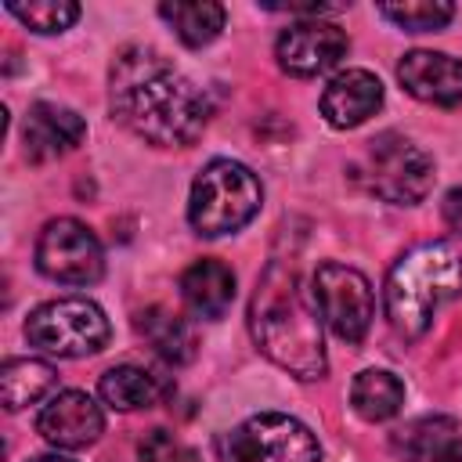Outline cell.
<instances>
[{
    "mask_svg": "<svg viewBox=\"0 0 462 462\" xmlns=\"http://www.w3.org/2000/svg\"><path fill=\"white\" fill-rule=\"evenodd\" d=\"M108 97L116 119L159 148L191 144L206 119V94L152 47H123L112 61Z\"/></svg>",
    "mask_w": 462,
    "mask_h": 462,
    "instance_id": "cell-1",
    "label": "cell"
},
{
    "mask_svg": "<svg viewBox=\"0 0 462 462\" xmlns=\"http://www.w3.org/2000/svg\"><path fill=\"white\" fill-rule=\"evenodd\" d=\"M249 332L256 346L296 379L325 375L321 318L307 303L300 271L289 260H271L249 300Z\"/></svg>",
    "mask_w": 462,
    "mask_h": 462,
    "instance_id": "cell-2",
    "label": "cell"
},
{
    "mask_svg": "<svg viewBox=\"0 0 462 462\" xmlns=\"http://www.w3.org/2000/svg\"><path fill=\"white\" fill-rule=\"evenodd\" d=\"M462 296V253L448 242H426L408 249L386 278V318L390 325L415 339L430 328L433 314Z\"/></svg>",
    "mask_w": 462,
    "mask_h": 462,
    "instance_id": "cell-3",
    "label": "cell"
},
{
    "mask_svg": "<svg viewBox=\"0 0 462 462\" xmlns=\"http://www.w3.org/2000/svg\"><path fill=\"white\" fill-rule=\"evenodd\" d=\"M263 202V188L256 173L235 159H213L191 184L188 220L199 235L220 238L245 227Z\"/></svg>",
    "mask_w": 462,
    "mask_h": 462,
    "instance_id": "cell-4",
    "label": "cell"
},
{
    "mask_svg": "<svg viewBox=\"0 0 462 462\" xmlns=\"http://www.w3.org/2000/svg\"><path fill=\"white\" fill-rule=\"evenodd\" d=\"M108 318L94 300L65 296L36 307L25 321V336L36 350L58 357H90L108 343Z\"/></svg>",
    "mask_w": 462,
    "mask_h": 462,
    "instance_id": "cell-5",
    "label": "cell"
},
{
    "mask_svg": "<svg viewBox=\"0 0 462 462\" xmlns=\"http://www.w3.org/2000/svg\"><path fill=\"white\" fill-rule=\"evenodd\" d=\"M224 462H321V448L300 419L260 411L224 437Z\"/></svg>",
    "mask_w": 462,
    "mask_h": 462,
    "instance_id": "cell-6",
    "label": "cell"
},
{
    "mask_svg": "<svg viewBox=\"0 0 462 462\" xmlns=\"http://www.w3.org/2000/svg\"><path fill=\"white\" fill-rule=\"evenodd\" d=\"M365 173L368 188L393 206H415L433 188V159L401 134H383L368 141Z\"/></svg>",
    "mask_w": 462,
    "mask_h": 462,
    "instance_id": "cell-7",
    "label": "cell"
},
{
    "mask_svg": "<svg viewBox=\"0 0 462 462\" xmlns=\"http://www.w3.org/2000/svg\"><path fill=\"white\" fill-rule=\"evenodd\" d=\"M310 296H314L318 318L339 339H346V343L365 339L372 314H375V296H372V285L361 271H354L346 263H321L314 271Z\"/></svg>",
    "mask_w": 462,
    "mask_h": 462,
    "instance_id": "cell-8",
    "label": "cell"
},
{
    "mask_svg": "<svg viewBox=\"0 0 462 462\" xmlns=\"http://www.w3.org/2000/svg\"><path fill=\"white\" fill-rule=\"evenodd\" d=\"M36 267L65 285H90L105 274V253L94 231L72 217H58L40 231Z\"/></svg>",
    "mask_w": 462,
    "mask_h": 462,
    "instance_id": "cell-9",
    "label": "cell"
},
{
    "mask_svg": "<svg viewBox=\"0 0 462 462\" xmlns=\"http://www.w3.org/2000/svg\"><path fill=\"white\" fill-rule=\"evenodd\" d=\"M346 51H350V40L339 25L307 18V22L289 25L278 36L274 58L289 76L307 79V76H321L332 65H339V58H346Z\"/></svg>",
    "mask_w": 462,
    "mask_h": 462,
    "instance_id": "cell-10",
    "label": "cell"
},
{
    "mask_svg": "<svg viewBox=\"0 0 462 462\" xmlns=\"http://www.w3.org/2000/svg\"><path fill=\"white\" fill-rule=\"evenodd\" d=\"M36 430H40V437L47 444L76 451V448L94 444L105 433V411L94 404L90 393H83V390H61L36 415Z\"/></svg>",
    "mask_w": 462,
    "mask_h": 462,
    "instance_id": "cell-11",
    "label": "cell"
},
{
    "mask_svg": "<svg viewBox=\"0 0 462 462\" xmlns=\"http://www.w3.org/2000/svg\"><path fill=\"white\" fill-rule=\"evenodd\" d=\"M401 87L430 105H458L462 101V61L437 51H408L397 65Z\"/></svg>",
    "mask_w": 462,
    "mask_h": 462,
    "instance_id": "cell-12",
    "label": "cell"
},
{
    "mask_svg": "<svg viewBox=\"0 0 462 462\" xmlns=\"http://www.w3.org/2000/svg\"><path fill=\"white\" fill-rule=\"evenodd\" d=\"M383 105V83L368 69H346L339 72L325 94H321V116L336 130L361 126L368 116H375Z\"/></svg>",
    "mask_w": 462,
    "mask_h": 462,
    "instance_id": "cell-13",
    "label": "cell"
},
{
    "mask_svg": "<svg viewBox=\"0 0 462 462\" xmlns=\"http://www.w3.org/2000/svg\"><path fill=\"white\" fill-rule=\"evenodd\" d=\"M22 137H25L29 159H58V155H65V152H72V148L83 144L87 123L72 108H65V105L36 101L25 112Z\"/></svg>",
    "mask_w": 462,
    "mask_h": 462,
    "instance_id": "cell-14",
    "label": "cell"
},
{
    "mask_svg": "<svg viewBox=\"0 0 462 462\" xmlns=\"http://www.w3.org/2000/svg\"><path fill=\"white\" fill-rule=\"evenodd\" d=\"M180 296L191 314L217 321L227 314V307L235 300V274L220 260H195L180 274Z\"/></svg>",
    "mask_w": 462,
    "mask_h": 462,
    "instance_id": "cell-15",
    "label": "cell"
},
{
    "mask_svg": "<svg viewBox=\"0 0 462 462\" xmlns=\"http://www.w3.org/2000/svg\"><path fill=\"white\" fill-rule=\"evenodd\" d=\"M137 332L166 365H188L195 357V328L166 307L141 310L137 314Z\"/></svg>",
    "mask_w": 462,
    "mask_h": 462,
    "instance_id": "cell-16",
    "label": "cell"
},
{
    "mask_svg": "<svg viewBox=\"0 0 462 462\" xmlns=\"http://www.w3.org/2000/svg\"><path fill=\"white\" fill-rule=\"evenodd\" d=\"M350 404L368 422H386L404 404V383L386 368H365L350 386Z\"/></svg>",
    "mask_w": 462,
    "mask_h": 462,
    "instance_id": "cell-17",
    "label": "cell"
},
{
    "mask_svg": "<svg viewBox=\"0 0 462 462\" xmlns=\"http://www.w3.org/2000/svg\"><path fill=\"white\" fill-rule=\"evenodd\" d=\"M159 14H162V22H170V29L188 47H206L224 29V7L213 4V0H173V4H159Z\"/></svg>",
    "mask_w": 462,
    "mask_h": 462,
    "instance_id": "cell-18",
    "label": "cell"
},
{
    "mask_svg": "<svg viewBox=\"0 0 462 462\" xmlns=\"http://www.w3.org/2000/svg\"><path fill=\"white\" fill-rule=\"evenodd\" d=\"M97 390H101V397H105L108 408H116V411H137V408H152L159 401L162 383L152 372L137 368V365H116V368H108L101 375Z\"/></svg>",
    "mask_w": 462,
    "mask_h": 462,
    "instance_id": "cell-19",
    "label": "cell"
},
{
    "mask_svg": "<svg viewBox=\"0 0 462 462\" xmlns=\"http://www.w3.org/2000/svg\"><path fill=\"white\" fill-rule=\"evenodd\" d=\"M51 386H54V368L40 357H7L0 368V393L7 411L36 404Z\"/></svg>",
    "mask_w": 462,
    "mask_h": 462,
    "instance_id": "cell-20",
    "label": "cell"
},
{
    "mask_svg": "<svg viewBox=\"0 0 462 462\" xmlns=\"http://www.w3.org/2000/svg\"><path fill=\"white\" fill-rule=\"evenodd\" d=\"M455 430H458V422L448 419V415L415 419V422H408V426H401L393 433V451L404 462H426V458H433L440 448H448L455 440Z\"/></svg>",
    "mask_w": 462,
    "mask_h": 462,
    "instance_id": "cell-21",
    "label": "cell"
},
{
    "mask_svg": "<svg viewBox=\"0 0 462 462\" xmlns=\"http://www.w3.org/2000/svg\"><path fill=\"white\" fill-rule=\"evenodd\" d=\"M379 14L408 32H433L455 18V7L444 0H408V4H383Z\"/></svg>",
    "mask_w": 462,
    "mask_h": 462,
    "instance_id": "cell-22",
    "label": "cell"
},
{
    "mask_svg": "<svg viewBox=\"0 0 462 462\" xmlns=\"http://www.w3.org/2000/svg\"><path fill=\"white\" fill-rule=\"evenodd\" d=\"M7 11L25 22L32 32H61L79 18V4L72 0H36V4H7Z\"/></svg>",
    "mask_w": 462,
    "mask_h": 462,
    "instance_id": "cell-23",
    "label": "cell"
},
{
    "mask_svg": "<svg viewBox=\"0 0 462 462\" xmlns=\"http://www.w3.org/2000/svg\"><path fill=\"white\" fill-rule=\"evenodd\" d=\"M137 458L141 462H202L188 444H180L173 433L166 430H152L144 433V440L137 444Z\"/></svg>",
    "mask_w": 462,
    "mask_h": 462,
    "instance_id": "cell-24",
    "label": "cell"
},
{
    "mask_svg": "<svg viewBox=\"0 0 462 462\" xmlns=\"http://www.w3.org/2000/svg\"><path fill=\"white\" fill-rule=\"evenodd\" d=\"M440 213H444V224H448L455 235H462V188H451V191L444 195Z\"/></svg>",
    "mask_w": 462,
    "mask_h": 462,
    "instance_id": "cell-25",
    "label": "cell"
},
{
    "mask_svg": "<svg viewBox=\"0 0 462 462\" xmlns=\"http://www.w3.org/2000/svg\"><path fill=\"white\" fill-rule=\"evenodd\" d=\"M433 462H462V440L455 437L448 448H440V451L433 455Z\"/></svg>",
    "mask_w": 462,
    "mask_h": 462,
    "instance_id": "cell-26",
    "label": "cell"
},
{
    "mask_svg": "<svg viewBox=\"0 0 462 462\" xmlns=\"http://www.w3.org/2000/svg\"><path fill=\"white\" fill-rule=\"evenodd\" d=\"M32 462H72V458H65V455H40V458H32Z\"/></svg>",
    "mask_w": 462,
    "mask_h": 462,
    "instance_id": "cell-27",
    "label": "cell"
}]
</instances>
